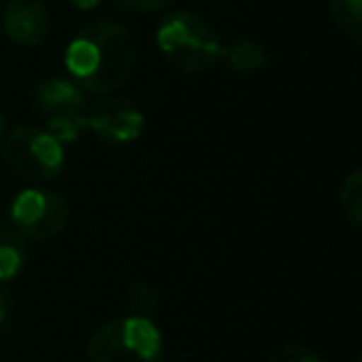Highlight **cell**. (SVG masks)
Here are the masks:
<instances>
[{"mask_svg": "<svg viewBox=\"0 0 362 362\" xmlns=\"http://www.w3.org/2000/svg\"><path fill=\"white\" fill-rule=\"evenodd\" d=\"M87 127L107 144H132L144 132V112L127 97H105L92 105Z\"/></svg>", "mask_w": 362, "mask_h": 362, "instance_id": "8992f818", "label": "cell"}, {"mask_svg": "<svg viewBox=\"0 0 362 362\" xmlns=\"http://www.w3.org/2000/svg\"><path fill=\"white\" fill-rule=\"evenodd\" d=\"M112 6L122 13H132V16H144V13H156L171 6V0H112Z\"/></svg>", "mask_w": 362, "mask_h": 362, "instance_id": "2e32d148", "label": "cell"}, {"mask_svg": "<svg viewBox=\"0 0 362 362\" xmlns=\"http://www.w3.org/2000/svg\"><path fill=\"white\" fill-rule=\"evenodd\" d=\"M13 320V298L8 293H0V330H6Z\"/></svg>", "mask_w": 362, "mask_h": 362, "instance_id": "e0dca14e", "label": "cell"}, {"mask_svg": "<svg viewBox=\"0 0 362 362\" xmlns=\"http://www.w3.org/2000/svg\"><path fill=\"white\" fill-rule=\"evenodd\" d=\"M42 129H45L52 139L60 141V144L65 146V144H72V141L80 139L90 127H87L85 112H65V115L47 117V122H45Z\"/></svg>", "mask_w": 362, "mask_h": 362, "instance_id": "7c38bea8", "label": "cell"}, {"mask_svg": "<svg viewBox=\"0 0 362 362\" xmlns=\"http://www.w3.org/2000/svg\"><path fill=\"white\" fill-rule=\"evenodd\" d=\"M28 263V238L13 226H0V283H8L23 273Z\"/></svg>", "mask_w": 362, "mask_h": 362, "instance_id": "9c48e42d", "label": "cell"}, {"mask_svg": "<svg viewBox=\"0 0 362 362\" xmlns=\"http://www.w3.org/2000/svg\"><path fill=\"white\" fill-rule=\"evenodd\" d=\"M223 60L238 75H253V72L263 70L268 65V52L261 42L251 40V37H241L233 40L228 47H223Z\"/></svg>", "mask_w": 362, "mask_h": 362, "instance_id": "30bf717a", "label": "cell"}, {"mask_svg": "<svg viewBox=\"0 0 362 362\" xmlns=\"http://www.w3.org/2000/svg\"><path fill=\"white\" fill-rule=\"evenodd\" d=\"M50 28V11L40 0H11L3 11V33L21 47H40Z\"/></svg>", "mask_w": 362, "mask_h": 362, "instance_id": "52a82bcc", "label": "cell"}, {"mask_svg": "<svg viewBox=\"0 0 362 362\" xmlns=\"http://www.w3.org/2000/svg\"><path fill=\"white\" fill-rule=\"evenodd\" d=\"M156 47L184 75H204L221 62L223 42L211 23L189 11L166 16L156 28Z\"/></svg>", "mask_w": 362, "mask_h": 362, "instance_id": "7a4b0ae2", "label": "cell"}, {"mask_svg": "<svg viewBox=\"0 0 362 362\" xmlns=\"http://www.w3.org/2000/svg\"><path fill=\"white\" fill-rule=\"evenodd\" d=\"M3 134H6V117L0 112V141H3Z\"/></svg>", "mask_w": 362, "mask_h": 362, "instance_id": "d6986e66", "label": "cell"}, {"mask_svg": "<svg viewBox=\"0 0 362 362\" xmlns=\"http://www.w3.org/2000/svg\"><path fill=\"white\" fill-rule=\"evenodd\" d=\"M330 18L350 42H362V0H330Z\"/></svg>", "mask_w": 362, "mask_h": 362, "instance_id": "8fae6325", "label": "cell"}, {"mask_svg": "<svg viewBox=\"0 0 362 362\" xmlns=\"http://www.w3.org/2000/svg\"><path fill=\"white\" fill-rule=\"evenodd\" d=\"M67 3H70L72 8H77V11H95L102 0H67Z\"/></svg>", "mask_w": 362, "mask_h": 362, "instance_id": "ac0fdd59", "label": "cell"}, {"mask_svg": "<svg viewBox=\"0 0 362 362\" xmlns=\"http://www.w3.org/2000/svg\"><path fill=\"white\" fill-rule=\"evenodd\" d=\"M11 226L21 236L47 241L55 238L60 231H65L70 221V206L60 194L42 187H28L11 202L8 209Z\"/></svg>", "mask_w": 362, "mask_h": 362, "instance_id": "5b68a950", "label": "cell"}, {"mask_svg": "<svg viewBox=\"0 0 362 362\" xmlns=\"http://www.w3.org/2000/svg\"><path fill=\"white\" fill-rule=\"evenodd\" d=\"M3 161L23 181L40 184L65 169V146L42 127H16L3 141Z\"/></svg>", "mask_w": 362, "mask_h": 362, "instance_id": "277c9868", "label": "cell"}, {"mask_svg": "<svg viewBox=\"0 0 362 362\" xmlns=\"http://www.w3.org/2000/svg\"><path fill=\"white\" fill-rule=\"evenodd\" d=\"M35 107L45 117L82 112L85 110V92L70 77H47L35 87Z\"/></svg>", "mask_w": 362, "mask_h": 362, "instance_id": "ba28073f", "label": "cell"}, {"mask_svg": "<svg viewBox=\"0 0 362 362\" xmlns=\"http://www.w3.org/2000/svg\"><path fill=\"white\" fill-rule=\"evenodd\" d=\"M124 303L129 308V315L151 317L156 308H159V293H156V288L151 283L136 281L124 291Z\"/></svg>", "mask_w": 362, "mask_h": 362, "instance_id": "5bb4252c", "label": "cell"}, {"mask_svg": "<svg viewBox=\"0 0 362 362\" xmlns=\"http://www.w3.org/2000/svg\"><path fill=\"white\" fill-rule=\"evenodd\" d=\"M340 209L355 228L362 226V174L352 171L340 187Z\"/></svg>", "mask_w": 362, "mask_h": 362, "instance_id": "4fadbf2b", "label": "cell"}, {"mask_svg": "<svg viewBox=\"0 0 362 362\" xmlns=\"http://www.w3.org/2000/svg\"><path fill=\"white\" fill-rule=\"evenodd\" d=\"M87 357L90 362H161L164 335L151 317H112L90 337Z\"/></svg>", "mask_w": 362, "mask_h": 362, "instance_id": "3957f363", "label": "cell"}, {"mask_svg": "<svg viewBox=\"0 0 362 362\" xmlns=\"http://www.w3.org/2000/svg\"><path fill=\"white\" fill-rule=\"evenodd\" d=\"M266 362H322V360L310 347L300 345V342H288V345H281L278 350H273L266 357Z\"/></svg>", "mask_w": 362, "mask_h": 362, "instance_id": "9a60e30c", "label": "cell"}, {"mask_svg": "<svg viewBox=\"0 0 362 362\" xmlns=\"http://www.w3.org/2000/svg\"><path fill=\"white\" fill-rule=\"evenodd\" d=\"M134 37L115 21H95L85 25L65 50L67 77L90 95H110L119 90L134 72Z\"/></svg>", "mask_w": 362, "mask_h": 362, "instance_id": "6da1fadb", "label": "cell"}]
</instances>
